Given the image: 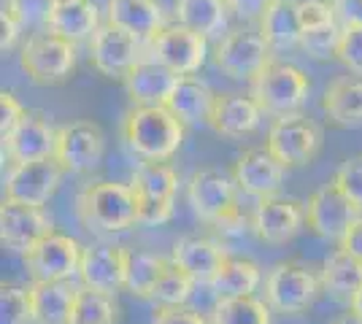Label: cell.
<instances>
[{
    "instance_id": "cell-29",
    "label": "cell",
    "mask_w": 362,
    "mask_h": 324,
    "mask_svg": "<svg viewBox=\"0 0 362 324\" xmlns=\"http://www.w3.org/2000/svg\"><path fill=\"white\" fill-rule=\"evenodd\" d=\"M230 14L233 11H230L227 0H176V6H173L176 22L206 35V38L222 35L227 30Z\"/></svg>"
},
{
    "instance_id": "cell-11",
    "label": "cell",
    "mask_w": 362,
    "mask_h": 324,
    "mask_svg": "<svg viewBox=\"0 0 362 324\" xmlns=\"http://www.w3.org/2000/svg\"><path fill=\"white\" fill-rule=\"evenodd\" d=\"M322 278L303 263H279L268 270L265 278V300L281 313H300L319 294Z\"/></svg>"
},
{
    "instance_id": "cell-30",
    "label": "cell",
    "mask_w": 362,
    "mask_h": 324,
    "mask_svg": "<svg viewBox=\"0 0 362 324\" xmlns=\"http://www.w3.org/2000/svg\"><path fill=\"white\" fill-rule=\"evenodd\" d=\"M322 108L332 124H341V127L362 124V76L335 78L325 90Z\"/></svg>"
},
{
    "instance_id": "cell-3",
    "label": "cell",
    "mask_w": 362,
    "mask_h": 324,
    "mask_svg": "<svg viewBox=\"0 0 362 324\" xmlns=\"http://www.w3.org/2000/svg\"><path fill=\"white\" fill-rule=\"evenodd\" d=\"M308 92H311L308 76L292 62L271 60L265 65V71L252 81L255 100L273 119L300 114L308 100Z\"/></svg>"
},
{
    "instance_id": "cell-42",
    "label": "cell",
    "mask_w": 362,
    "mask_h": 324,
    "mask_svg": "<svg viewBox=\"0 0 362 324\" xmlns=\"http://www.w3.org/2000/svg\"><path fill=\"white\" fill-rule=\"evenodd\" d=\"M341 30L338 25L332 28H325V30H314V32H303L300 47L311 54V57H330L338 49V41H341Z\"/></svg>"
},
{
    "instance_id": "cell-41",
    "label": "cell",
    "mask_w": 362,
    "mask_h": 324,
    "mask_svg": "<svg viewBox=\"0 0 362 324\" xmlns=\"http://www.w3.org/2000/svg\"><path fill=\"white\" fill-rule=\"evenodd\" d=\"M332 181L346 192L351 203L362 211V155H354L341 162V168L335 170Z\"/></svg>"
},
{
    "instance_id": "cell-34",
    "label": "cell",
    "mask_w": 362,
    "mask_h": 324,
    "mask_svg": "<svg viewBox=\"0 0 362 324\" xmlns=\"http://www.w3.org/2000/svg\"><path fill=\"white\" fill-rule=\"evenodd\" d=\"M168 265H170V260L160 257V254L130 251V265H127V281H124V287L136 294V297L151 300V292H154L160 276L165 273Z\"/></svg>"
},
{
    "instance_id": "cell-7",
    "label": "cell",
    "mask_w": 362,
    "mask_h": 324,
    "mask_svg": "<svg viewBox=\"0 0 362 324\" xmlns=\"http://www.w3.org/2000/svg\"><path fill=\"white\" fill-rule=\"evenodd\" d=\"M133 189L138 195V214L141 224H165L173 216V198L179 189V176L168 162L144 160L133 170Z\"/></svg>"
},
{
    "instance_id": "cell-37",
    "label": "cell",
    "mask_w": 362,
    "mask_h": 324,
    "mask_svg": "<svg viewBox=\"0 0 362 324\" xmlns=\"http://www.w3.org/2000/svg\"><path fill=\"white\" fill-rule=\"evenodd\" d=\"M33 322V300L30 287L3 284L0 289V324H30Z\"/></svg>"
},
{
    "instance_id": "cell-14",
    "label": "cell",
    "mask_w": 362,
    "mask_h": 324,
    "mask_svg": "<svg viewBox=\"0 0 362 324\" xmlns=\"http://www.w3.org/2000/svg\"><path fill=\"white\" fill-rule=\"evenodd\" d=\"M62 168L57 157L30 160V162H16L8 179H6V200L30 203V205H46L54 198L57 186L62 181Z\"/></svg>"
},
{
    "instance_id": "cell-51",
    "label": "cell",
    "mask_w": 362,
    "mask_h": 324,
    "mask_svg": "<svg viewBox=\"0 0 362 324\" xmlns=\"http://www.w3.org/2000/svg\"><path fill=\"white\" fill-rule=\"evenodd\" d=\"M330 3H338V0H330Z\"/></svg>"
},
{
    "instance_id": "cell-35",
    "label": "cell",
    "mask_w": 362,
    "mask_h": 324,
    "mask_svg": "<svg viewBox=\"0 0 362 324\" xmlns=\"http://www.w3.org/2000/svg\"><path fill=\"white\" fill-rule=\"evenodd\" d=\"M117 322V306L111 300V294L90 289V287H78L71 313V324H114Z\"/></svg>"
},
{
    "instance_id": "cell-31",
    "label": "cell",
    "mask_w": 362,
    "mask_h": 324,
    "mask_svg": "<svg viewBox=\"0 0 362 324\" xmlns=\"http://www.w3.org/2000/svg\"><path fill=\"white\" fill-rule=\"evenodd\" d=\"M322 287L335 297H354L362 289V260L346 248H335L322 265Z\"/></svg>"
},
{
    "instance_id": "cell-5",
    "label": "cell",
    "mask_w": 362,
    "mask_h": 324,
    "mask_svg": "<svg viewBox=\"0 0 362 324\" xmlns=\"http://www.w3.org/2000/svg\"><path fill=\"white\" fill-rule=\"evenodd\" d=\"M273 52L262 30L255 28H238L227 30L219 44L214 47V62L225 76L235 81H255L265 65L273 60Z\"/></svg>"
},
{
    "instance_id": "cell-6",
    "label": "cell",
    "mask_w": 362,
    "mask_h": 324,
    "mask_svg": "<svg viewBox=\"0 0 362 324\" xmlns=\"http://www.w3.org/2000/svg\"><path fill=\"white\" fill-rule=\"evenodd\" d=\"M19 65L30 76L33 84L41 87L62 84L76 68V44L52 30L38 32L22 47Z\"/></svg>"
},
{
    "instance_id": "cell-25",
    "label": "cell",
    "mask_w": 362,
    "mask_h": 324,
    "mask_svg": "<svg viewBox=\"0 0 362 324\" xmlns=\"http://www.w3.org/2000/svg\"><path fill=\"white\" fill-rule=\"evenodd\" d=\"M106 16L111 25L138 35L144 44L165 28V11L160 0H108Z\"/></svg>"
},
{
    "instance_id": "cell-18",
    "label": "cell",
    "mask_w": 362,
    "mask_h": 324,
    "mask_svg": "<svg viewBox=\"0 0 362 324\" xmlns=\"http://www.w3.org/2000/svg\"><path fill=\"white\" fill-rule=\"evenodd\" d=\"M127 265H130V251L124 246H111V244L84 246L81 265H78V281L81 287L114 294L127 281Z\"/></svg>"
},
{
    "instance_id": "cell-44",
    "label": "cell",
    "mask_w": 362,
    "mask_h": 324,
    "mask_svg": "<svg viewBox=\"0 0 362 324\" xmlns=\"http://www.w3.org/2000/svg\"><path fill=\"white\" fill-rule=\"evenodd\" d=\"M151 324H206V319L192 308H184V306H163L157 308Z\"/></svg>"
},
{
    "instance_id": "cell-47",
    "label": "cell",
    "mask_w": 362,
    "mask_h": 324,
    "mask_svg": "<svg viewBox=\"0 0 362 324\" xmlns=\"http://www.w3.org/2000/svg\"><path fill=\"white\" fill-rule=\"evenodd\" d=\"M332 6H335L338 19L344 25H360L362 28V0H338Z\"/></svg>"
},
{
    "instance_id": "cell-38",
    "label": "cell",
    "mask_w": 362,
    "mask_h": 324,
    "mask_svg": "<svg viewBox=\"0 0 362 324\" xmlns=\"http://www.w3.org/2000/svg\"><path fill=\"white\" fill-rule=\"evenodd\" d=\"M298 16H300L303 32L325 30L338 25V11L330 0H298Z\"/></svg>"
},
{
    "instance_id": "cell-46",
    "label": "cell",
    "mask_w": 362,
    "mask_h": 324,
    "mask_svg": "<svg viewBox=\"0 0 362 324\" xmlns=\"http://www.w3.org/2000/svg\"><path fill=\"white\" fill-rule=\"evenodd\" d=\"M0 30H3V35H0V49H3V52H11V49L16 47L19 32L25 30V28L19 25V19H16L8 8H3V16H0Z\"/></svg>"
},
{
    "instance_id": "cell-45",
    "label": "cell",
    "mask_w": 362,
    "mask_h": 324,
    "mask_svg": "<svg viewBox=\"0 0 362 324\" xmlns=\"http://www.w3.org/2000/svg\"><path fill=\"white\" fill-rule=\"evenodd\" d=\"M276 0H227L230 11L238 16V19H246V22H259L262 14L271 8Z\"/></svg>"
},
{
    "instance_id": "cell-24",
    "label": "cell",
    "mask_w": 362,
    "mask_h": 324,
    "mask_svg": "<svg viewBox=\"0 0 362 324\" xmlns=\"http://www.w3.org/2000/svg\"><path fill=\"white\" fill-rule=\"evenodd\" d=\"M170 260L179 265L181 270H187L195 278V284H206L216 276V270L225 265L227 254L225 248L219 246L211 238H197V235H187L173 244Z\"/></svg>"
},
{
    "instance_id": "cell-12",
    "label": "cell",
    "mask_w": 362,
    "mask_h": 324,
    "mask_svg": "<svg viewBox=\"0 0 362 324\" xmlns=\"http://www.w3.org/2000/svg\"><path fill=\"white\" fill-rule=\"evenodd\" d=\"M81 251L84 246H78L71 235L49 232L25 254V265L33 281H71L78 276Z\"/></svg>"
},
{
    "instance_id": "cell-21",
    "label": "cell",
    "mask_w": 362,
    "mask_h": 324,
    "mask_svg": "<svg viewBox=\"0 0 362 324\" xmlns=\"http://www.w3.org/2000/svg\"><path fill=\"white\" fill-rule=\"evenodd\" d=\"M176 81H179L176 71L165 68L163 62L144 57L124 76L122 84H124V92H127L133 106H165Z\"/></svg>"
},
{
    "instance_id": "cell-36",
    "label": "cell",
    "mask_w": 362,
    "mask_h": 324,
    "mask_svg": "<svg viewBox=\"0 0 362 324\" xmlns=\"http://www.w3.org/2000/svg\"><path fill=\"white\" fill-rule=\"evenodd\" d=\"M192 287H195V278L170 260L165 273L160 276L154 292H151V300L160 303V306H184L189 300V294H192Z\"/></svg>"
},
{
    "instance_id": "cell-33",
    "label": "cell",
    "mask_w": 362,
    "mask_h": 324,
    "mask_svg": "<svg viewBox=\"0 0 362 324\" xmlns=\"http://www.w3.org/2000/svg\"><path fill=\"white\" fill-rule=\"evenodd\" d=\"M211 324H271V306L255 294L222 297L211 311Z\"/></svg>"
},
{
    "instance_id": "cell-20",
    "label": "cell",
    "mask_w": 362,
    "mask_h": 324,
    "mask_svg": "<svg viewBox=\"0 0 362 324\" xmlns=\"http://www.w3.org/2000/svg\"><path fill=\"white\" fill-rule=\"evenodd\" d=\"M284 173L287 168L265 149H249L243 152L235 165H233V179L241 186V192L255 195V198H271L279 195V189L284 184Z\"/></svg>"
},
{
    "instance_id": "cell-49",
    "label": "cell",
    "mask_w": 362,
    "mask_h": 324,
    "mask_svg": "<svg viewBox=\"0 0 362 324\" xmlns=\"http://www.w3.org/2000/svg\"><path fill=\"white\" fill-rule=\"evenodd\" d=\"M332 324H362V316H357V313L351 311V313H344L341 319H335Z\"/></svg>"
},
{
    "instance_id": "cell-19",
    "label": "cell",
    "mask_w": 362,
    "mask_h": 324,
    "mask_svg": "<svg viewBox=\"0 0 362 324\" xmlns=\"http://www.w3.org/2000/svg\"><path fill=\"white\" fill-rule=\"evenodd\" d=\"M308 222V211L305 203L295 200V198H259V205L255 211V230L265 244H287L303 224Z\"/></svg>"
},
{
    "instance_id": "cell-17",
    "label": "cell",
    "mask_w": 362,
    "mask_h": 324,
    "mask_svg": "<svg viewBox=\"0 0 362 324\" xmlns=\"http://www.w3.org/2000/svg\"><path fill=\"white\" fill-rule=\"evenodd\" d=\"M49 232L54 230H52V219L44 214V205L3 200V205H0V241H3V246L28 254Z\"/></svg>"
},
{
    "instance_id": "cell-23",
    "label": "cell",
    "mask_w": 362,
    "mask_h": 324,
    "mask_svg": "<svg viewBox=\"0 0 362 324\" xmlns=\"http://www.w3.org/2000/svg\"><path fill=\"white\" fill-rule=\"evenodd\" d=\"M214 103H216V92L203 78L189 73V76H179L165 106L184 122V127H203V124H211Z\"/></svg>"
},
{
    "instance_id": "cell-4",
    "label": "cell",
    "mask_w": 362,
    "mask_h": 324,
    "mask_svg": "<svg viewBox=\"0 0 362 324\" xmlns=\"http://www.w3.org/2000/svg\"><path fill=\"white\" fill-rule=\"evenodd\" d=\"M238 192L241 186L235 184L233 173L216 168L195 170L189 184H187V200L192 205L197 219L214 222V224H227V222H238Z\"/></svg>"
},
{
    "instance_id": "cell-40",
    "label": "cell",
    "mask_w": 362,
    "mask_h": 324,
    "mask_svg": "<svg viewBox=\"0 0 362 324\" xmlns=\"http://www.w3.org/2000/svg\"><path fill=\"white\" fill-rule=\"evenodd\" d=\"M6 8L19 19L22 28H38V25L46 28L54 0H8Z\"/></svg>"
},
{
    "instance_id": "cell-39",
    "label": "cell",
    "mask_w": 362,
    "mask_h": 324,
    "mask_svg": "<svg viewBox=\"0 0 362 324\" xmlns=\"http://www.w3.org/2000/svg\"><path fill=\"white\" fill-rule=\"evenodd\" d=\"M335 57L346 65L354 76H362V28L360 25H344L341 41L335 49Z\"/></svg>"
},
{
    "instance_id": "cell-1",
    "label": "cell",
    "mask_w": 362,
    "mask_h": 324,
    "mask_svg": "<svg viewBox=\"0 0 362 324\" xmlns=\"http://www.w3.org/2000/svg\"><path fill=\"white\" fill-rule=\"evenodd\" d=\"M122 138L141 160L165 162L179 152L184 122L168 106H133L124 114Z\"/></svg>"
},
{
    "instance_id": "cell-50",
    "label": "cell",
    "mask_w": 362,
    "mask_h": 324,
    "mask_svg": "<svg viewBox=\"0 0 362 324\" xmlns=\"http://www.w3.org/2000/svg\"><path fill=\"white\" fill-rule=\"evenodd\" d=\"M349 303H351V311H354L357 316H362V289H360L357 294H354V297H351Z\"/></svg>"
},
{
    "instance_id": "cell-32",
    "label": "cell",
    "mask_w": 362,
    "mask_h": 324,
    "mask_svg": "<svg viewBox=\"0 0 362 324\" xmlns=\"http://www.w3.org/2000/svg\"><path fill=\"white\" fill-rule=\"evenodd\" d=\"M257 287H259V265L241 257H227L225 265L216 270V276L209 281V289L216 300L255 294Z\"/></svg>"
},
{
    "instance_id": "cell-9",
    "label": "cell",
    "mask_w": 362,
    "mask_h": 324,
    "mask_svg": "<svg viewBox=\"0 0 362 324\" xmlns=\"http://www.w3.org/2000/svg\"><path fill=\"white\" fill-rule=\"evenodd\" d=\"M146 54L149 60L163 62L165 68L176 71L179 76H189L203 68L209 54V38L176 22V25H165L157 35H151L146 41Z\"/></svg>"
},
{
    "instance_id": "cell-2",
    "label": "cell",
    "mask_w": 362,
    "mask_h": 324,
    "mask_svg": "<svg viewBox=\"0 0 362 324\" xmlns=\"http://www.w3.org/2000/svg\"><path fill=\"white\" fill-rule=\"evenodd\" d=\"M78 222L95 232H122L141 224L138 195L133 184L92 181L76 195Z\"/></svg>"
},
{
    "instance_id": "cell-48",
    "label": "cell",
    "mask_w": 362,
    "mask_h": 324,
    "mask_svg": "<svg viewBox=\"0 0 362 324\" xmlns=\"http://www.w3.org/2000/svg\"><path fill=\"white\" fill-rule=\"evenodd\" d=\"M341 248H346V251H351L354 257H360L362 260V216L346 230L344 241H341Z\"/></svg>"
},
{
    "instance_id": "cell-22",
    "label": "cell",
    "mask_w": 362,
    "mask_h": 324,
    "mask_svg": "<svg viewBox=\"0 0 362 324\" xmlns=\"http://www.w3.org/2000/svg\"><path fill=\"white\" fill-rule=\"evenodd\" d=\"M262 106L255 100V95L243 92H222L216 95L214 103L211 124L219 136L225 138H243L249 133H255L259 122H262Z\"/></svg>"
},
{
    "instance_id": "cell-10",
    "label": "cell",
    "mask_w": 362,
    "mask_h": 324,
    "mask_svg": "<svg viewBox=\"0 0 362 324\" xmlns=\"http://www.w3.org/2000/svg\"><path fill=\"white\" fill-rule=\"evenodd\" d=\"M144 52H146V44L138 35L122 30L111 22L100 25L90 41L92 68L100 76L119 78V81H124V76L144 60Z\"/></svg>"
},
{
    "instance_id": "cell-27",
    "label": "cell",
    "mask_w": 362,
    "mask_h": 324,
    "mask_svg": "<svg viewBox=\"0 0 362 324\" xmlns=\"http://www.w3.org/2000/svg\"><path fill=\"white\" fill-rule=\"evenodd\" d=\"M78 287L71 281H33V324H71Z\"/></svg>"
},
{
    "instance_id": "cell-16",
    "label": "cell",
    "mask_w": 362,
    "mask_h": 324,
    "mask_svg": "<svg viewBox=\"0 0 362 324\" xmlns=\"http://www.w3.org/2000/svg\"><path fill=\"white\" fill-rule=\"evenodd\" d=\"M57 149V127L49 122L44 111H25L11 136L3 138V160L11 165L54 157Z\"/></svg>"
},
{
    "instance_id": "cell-13",
    "label": "cell",
    "mask_w": 362,
    "mask_h": 324,
    "mask_svg": "<svg viewBox=\"0 0 362 324\" xmlns=\"http://www.w3.org/2000/svg\"><path fill=\"white\" fill-rule=\"evenodd\" d=\"M305 211H308V227L317 232L319 238L338 241V244L344 241L349 227L362 216L360 208L335 181L317 189L305 203Z\"/></svg>"
},
{
    "instance_id": "cell-8",
    "label": "cell",
    "mask_w": 362,
    "mask_h": 324,
    "mask_svg": "<svg viewBox=\"0 0 362 324\" xmlns=\"http://www.w3.org/2000/svg\"><path fill=\"white\" fill-rule=\"evenodd\" d=\"M265 146L287 170L303 168L322 149V127L303 114L279 116V119H273L271 130H268Z\"/></svg>"
},
{
    "instance_id": "cell-43",
    "label": "cell",
    "mask_w": 362,
    "mask_h": 324,
    "mask_svg": "<svg viewBox=\"0 0 362 324\" xmlns=\"http://www.w3.org/2000/svg\"><path fill=\"white\" fill-rule=\"evenodd\" d=\"M22 116H25V108H22V103L16 100L14 95L11 92L0 95V138H8Z\"/></svg>"
},
{
    "instance_id": "cell-26",
    "label": "cell",
    "mask_w": 362,
    "mask_h": 324,
    "mask_svg": "<svg viewBox=\"0 0 362 324\" xmlns=\"http://www.w3.org/2000/svg\"><path fill=\"white\" fill-rule=\"evenodd\" d=\"M100 28V11L95 0H54L46 30L57 32L68 41H87Z\"/></svg>"
},
{
    "instance_id": "cell-15",
    "label": "cell",
    "mask_w": 362,
    "mask_h": 324,
    "mask_svg": "<svg viewBox=\"0 0 362 324\" xmlns=\"http://www.w3.org/2000/svg\"><path fill=\"white\" fill-rule=\"evenodd\" d=\"M106 152V133L95 122H68L57 127L54 157L65 173H87L98 168Z\"/></svg>"
},
{
    "instance_id": "cell-28",
    "label": "cell",
    "mask_w": 362,
    "mask_h": 324,
    "mask_svg": "<svg viewBox=\"0 0 362 324\" xmlns=\"http://www.w3.org/2000/svg\"><path fill=\"white\" fill-rule=\"evenodd\" d=\"M259 30L268 38L273 52L300 47L303 25L298 16V0H276L259 19Z\"/></svg>"
}]
</instances>
